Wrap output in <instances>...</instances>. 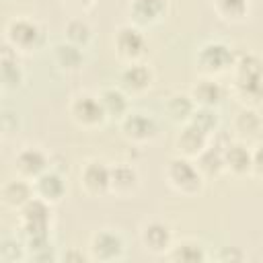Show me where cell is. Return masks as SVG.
I'll return each instance as SVG.
<instances>
[{"label":"cell","mask_w":263,"mask_h":263,"mask_svg":"<svg viewBox=\"0 0 263 263\" xmlns=\"http://www.w3.org/2000/svg\"><path fill=\"white\" fill-rule=\"evenodd\" d=\"M236 86L245 97H251V99L263 97V64L255 55H245L238 62Z\"/></svg>","instance_id":"1"},{"label":"cell","mask_w":263,"mask_h":263,"mask_svg":"<svg viewBox=\"0 0 263 263\" xmlns=\"http://www.w3.org/2000/svg\"><path fill=\"white\" fill-rule=\"evenodd\" d=\"M47 218H49V210H47L45 201H41V199H29L23 205V226H25V230H27L29 236L45 234Z\"/></svg>","instance_id":"2"},{"label":"cell","mask_w":263,"mask_h":263,"mask_svg":"<svg viewBox=\"0 0 263 263\" xmlns=\"http://www.w3.org/2000/svg\"><path fill=\"white\" fill-rule=\"evenodd\" d=\"M168 179L175 187L183 189V191H195L199 189V173L197 168L185 160V158H175L171 160V166H168Z\"/></svg>","instance_id":"3"},{"label":"cell","mask_w":263,"mask_h":263,"mask_svg":"<svg viewBox=\"0 0 263 263\" xmlns=\"http://www.w3.org/2000/svg\"><path fill=\"white\" fill-rule=\"evenodd\" d=\"M72 115L76 117V121L86 123V125H92V123H99L103 119L105 109H103L101 99H95L90 95H82V97H76L74 99V103H72Z\"/></svg>","instance_id":"4"},{"label":"cell","mask_w":263,"mask_h":263,"mask_svg":"<svg viewBox=\"0 0 263 263\" xmlns=\"http://www.w3.org/2000/svg\"><path fill=\"white\" fill-rule=\"evenodd\" d=\"M39 37V27L27 18H18L8 25V39L18 47H33Z\"/></svg>","instance_id":"5"},{"label":"cell","mask_w":263,"mask_h":263,"mask_svg":"<svg viewBox=\"0 0 263 263\" xmlns=\"http://www.w3.org/2000/svg\"><path fill=\"white\" fill-rule=\"evenodd\" d=\"M199 62L208 70H224L232 64V53L222 43H208L199 51Z\"/></svg>","instance_id":"6"},{"label":"cell","mask_w":263,"mask_h":263,"mask_svg":"<svg viewBox=\"0 0 263 263\" xmlns=\"http://www.w3.org/2000/svg\"><path fill=\"white\" fill-rule=\"evenodd\" d=\"M123 132H125V136L134 138V140H146L156 134V123L152 117H148L144 113H129L123 119Z\"/></svg>","instance_id":"7"},{"label":"cell","mask_w":263,"mask_h":263,"mask_svg":"<svg viewBox=\"0 0 263 263\" xmlns=\"http://www.w3.org/2000/svg\"><path fill=\"white\" fill-rule=\"evenodd\" d=\"M82 183L88 191L99 193L111 185V168H107L103 162H88L82 171Z\"/></svg>","instance_id":"8"},{"label":"cell","mask_w":263,"mask_h":263,"mask_svg":"<svg viewBox=\"0 0 263 263\" xmlns=\"http://www.w3.org/2000/svg\"><path fill=\"white\" fill-rule=\"evenodd\" d=\"M16 166L23 175H29V177H39L41 173H45V166H47V158L41 150L37 148H25L18 152L16 156Z\"/></svg>","instance_id":"9"},{"label":"cell","mask_w":263,"mask_h":263,"mask_svg":"<svg viewBox=\"0 0 263 263\" xmlns=\"http://www.w3.org/2000/svg\"><path fill=\"white\" fill-rule=\"evenodd\" d=\"M121 249H123V242H121V238L115 234V232H99V234H95V238H92V253H95V257H99V259H113V257H119V253H121Z\"/></svg>","instance_id":"10"},{"label":"cell","mask_w":263,"mask_h":263,"mask_svg":"<svg viewBox=\"0 0 263 263\" xmlns=\"http://www.w3.org/2000/svg\"><path fill=\"white\" fill-rule=\"evenodd\" d=\"M205 136L208 132H203L201 127H197L195 123H187L177 138V146L185 154H197L205 146Z\"/></svg>","instance_id":"11"},{"label":"cell","mask_w":263,"mask_h":263,"mask_svg":"<svg viewBox=\"0 0 263 263\" xmlns=\"http://www.w3.org/2000/svg\"><path fill=\"white\" fill-rule=\"evenodd\" d=\"M117 47L127 58H138L144 49V37L134 27H123L117 33Z\"/></svg>","instance_id":"12"},{"label":"cell","mask_w":263,"mask_h":263,"mask_svg":"<svg viewBox=\"0 0 263 263\" xmlns=\"http://www.w3.org/2000/svg\"><path fill=\"white\" fill-rule=\"evenodd\" d=\"M37 191L43 199H60L64 195V181L58 173H41L37 177Z\"/></svg>","instance_id":"13"},{"label":"cell","mask_w":263,"mask_h":263,"mask_svg":"<svg viewBox=\"0 0 263 263\" xmlns=\"http://www.w3.org/2000/svg\"><path fill=\"white\" fill-rule=\"evenodd\" d=\"M224 164H228L236 173H245V171H249L253 166V154L245 146L232 144L224 152Z\"/></svg>","instance_id":"14"},{"label":"cell","mask_w":263,"mask_h":263,"mask_svg":"<svg viewBox=\"0 0 263 263\" xmlns=\"http://www.w3.org/2000/svg\"><path fill=\"white\" fill-rule=\"evenodd\" d=\"M121 82L125 88H132V90H142L150 84V70L142 64H132L129 68L123 70L121 74Z\"/></svg>","instance_id":"15"},{"label":"cell","mask_w":263,"mask_h":263,"mask_svg":"<svg viewBox=\"0 0 263 263\" xmlns=\"http://www.w3.org/2000/svg\"><path fill=\"white\" fill-rule=\"evenodd\" d=\"M193 99L201 105V107H212L222 99V88L218 82L212 80H199L193 88Z\"/></svg>","instance_id":"16"},{"label":"cell","mask_w":263,"mask_h":263,"mask_svg":"<svg viewBox=\"0 0 263 263\" xmlns=\"http://www.w3.org/2000/svg\"><path fill=\"white\" fill-rule=\"evenodd\" d=\"M144 242L152 249V251H162L168 247L171 242V232L164 224L160 222H152L144 228Z\"/></svg>","instance_id":"17"},{"label":"cell","mask_w":263,"mask_h":263,"mask_svg":"<svg viewBox=\"0 0 263 263\" xmlns=\"http://www.w3.org/2000/svg\"><path fill=\"white\" fill-rule=\"evenodd\" d=\"M2 195H4V201L6 203H10V205H25L29 199H33L31 197V187L25 183V181H10L6 187H4V191H2Z\"/></svg>","instance_id":"18"},{"label":"cell","mask_w":263,"mask_h":263,"mask_svg":"<svg viewBox=\"0 0 263 263\" xmlns=\"http://www.w3.org/2000/svg\"><path fill=\"white\" fill-rule=\"evenodd\" d=\"M164 10V0H134L132 12L138 21H152Z\"/></svg>","instance_id":"19"},{"label":"cell","mask_w":263,"mask_h":263,"mask_svg":"<svg viewBox=\"0 0 263 263\" xmlns=\"http://www.w3.org/2000/svg\"><path fill=\"white\" fill-rule=\"evenodd\" d=\"M136 171L127 164H119L115 168H111V187H115L117 191H125L132 189L136 185Z\"/></svg>","instance_id":"20"},{"label":"cell","mask_w":263,"mask_h":263,"mask_svg":"<svg viewBox=\"0 0 263 263\" xmlns=\"http://www.w3.org/2000/svg\"><path fill=\"white\" fill-rule=\"evenodd\" d=\"M101 103H103L105 113H111V115H121V113L127 109V101H125L123 92H119V90H115V88L103 90Z\"/></svg>","instance_id":"21"},{"label":"cell","mask_w":263,"mask_h":263,"mask_svg":"<svg viewBox=\"0 0 263 263\" xmlns=\"http://www.w3.org/2000/svg\"><path fill=\"white\" fill-rule=\"evenodd\" d=\"M55 58L64 68H78L82 62V53L76 43H62L55 47Z\"/></svg>","instance_id":"22"},{"label":"cell","mask_w":263,"mask_h":263,"mask_svg":"<svg viewBox=\"0 0 263 263\" xmlns=\"http://www.w3.org/2000/svg\"><path fill=\"white\" fill-rule=\"evenodd\" d=\"M6 49L8 47H4V55H2V78L6 84L16 86L21 82V68L16 64V58H10V53Z\"/></svg>","instance_id":"23"},{"label":"cell","mask_w":263,"mask_h":263,"mask_svg":"<svg viewBox=\"0 0 263 263\" xmlns=\"http://www.w3.org/2000/svg\"><path fill=\"white\" fill-rule=\"evenodd\" d=\"M66 35L70 39V43H76V45H84L90 37V29L84 21L76 18V21H70L68 27H66Z\"/></svg>","instance_id":"24"},{"label":"cell","mask_w":263,"mask_h":263,"mask_svg":"<svg viewBox=\"0 0 263 263\" xmlns=\"http://www.w3.org/2000/svg\"><path fill=\"white\" fill-rule=\"evenodd\" d=\"M168 111H171V115H173L175 119L191 117V113H193V103H191L189 97H185V95H177V97L171 99V103H168Z\"/></svg>","instance_id":"25"},{"label":"cell","mask_w":263,"mask_h":263,"mask_svg":"<svg viewBox=\"0 0 263 263\" xmlns=\"http://www.w3.org/2000/svg\"><path fill=\"white\" fill-rule=\"evenodd\" d=\"M216 113H212V109L210 107H201V109H197V111H193L191 113V123H195L197 127H201L203 132H210V129H214L216 127Z\"/></svg>","instance_id":"26"},{"label":"cell","mask_w":263,"mask_h":263,"mask_svg":"<svg viewBox=\"0 0 263 263\" xmlns=\"http://www.w3.org/2000/svg\"><path fill=\"white\" fill-rule=\"evenodd\" d=\"M173 259H177V261H201L203 259V253H201V249L197 245L185 242V245H179L177 247Z\"/></svg>","instance_id":"27"},{"label":"cell","mask_w":263,"mask_h":263,"mask_svg":"<svg viewBox=\"0 0 263 263\" xmlns=\"http://www.w3.org/2000/svg\"><path fill=\"white\" fill-rule=\"evenodd\" d=\"M236 127L245 134H255L259 127V117L253 111H240L236 117Z\"/></svg>","instance_id":"28"},{"label":"cell","mask_w":263,"mask_h":263,"mask_svg":"<svg viewBox=\"0 0 263 263\" xmlns=\"http://www.w3.org/2000/svg\"><path fill=\"white\" fill-rule=\"evenodd\" d=\"M218 6L228 16H242L247 10V0H218Z\"/></svg>","instance_id":"29"},{"label":"cell","mask_w":263,"mask_h":263,"mask_svg":"<svg viewBox=\"0 0 263 263\" xmlns=\"http://www.w3.org/2000/svg\"><path fill=\"white\" fill-rule=\"evenodd\" d=\"M253 168L263 175V146H259L257 152L253 154Z\"/></svg>","instance_id":"30"},{"label":"cell","mask_w":263,"mask_h":263,"mask_svg":"<svg viewBox=\"0 0 263 263\" xmlns=\"http://www.w3.org/2000/svg\"><path fill=\"white\" fill-rule=\"evenodd\" d=\"M76 2H88V0H76Z\"/></svg>","instance_id":"31"}]
</instances>
